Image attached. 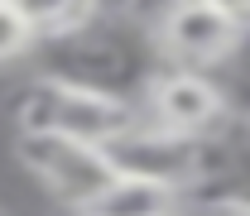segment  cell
Listing matches in <instances>:
<instances>
[{"instance_id": "6da1fadb", "label": "cell", "mask_w": 250, "mask_h": 216, "mask_svg": "<svg viewBox=\"0 0 250 216\" xmlns=\"http://www.w3.org/2000/svg\"><path fill=\"white\" fill-rule=\"evenodd\" d=\"M34 43H43V62H39L43 77H62V82L121 96V101H135L145 92V82L164 67L154 29L135 20L130 10H96L77 29L34 39Z\"/></svg>"}, {"instance_id": "7a4b0ae2", "label": "cell", "mask_w": 250, "mask_h": 216, "mask_svg": "<svg viewBox=\"0 0 250 216\" xmlns=\"http://www.w3.org/2000/svg\"><path fill=\"white\" fill-rule=\"evenodd\" d=\"M15 120L20 130H48V135H77V139H111L116 130L135 120V101L121 96L92 92V87H77V82H62V77H34L20 106H15Z\"/></svg>"}, {"instance_id": "3957f363", "label": "cell", "mask_w": 250, "mask_h": 216, "mask_svg": "<svg viewBox=\"0 0 250 216\" xmlns=\"http://www.w3.org/2000/svg\"><path fill=\"white\" fill-rule=\"evenodd\" d=\"M10 149H15V158L43 183V192H48L53 202H62V207H72V212H87L96 202V192L116 178L106 149L92 144V139H77V135L20 130Z\"/></svg>"}, {"instance_id": "277c9868", "label": "cell", "mask_w": 250, "mask_h": 216, "mask_svg": "<svg viewBox=\"0 0 250 216\" xmlns=\"http://www.w3.org/2000/svg\"><path fill=\"white\" fill-rule=\"evenodd\" d=\"M101 149L111 158V168L125 178H145V183L173 187L183 197L188 187L202 178L207 163V135H183V130H164V125L145 120L135 111V120L116 130L111 139H101Z\"/></svg>"}, {"instance_id": "5b68a950", "label": "cell", "mask_w": 250, "mask_h": 216, "mask_svg": "<svg viewBox=\"0 0 250 216\" xmlns=\"http://www.w3.org/2000/svg\"><path fill=\"white\" fill-rule=\"evenodd\" d=\"M145 120L164 125V130H183V135H212L217 125H226V101L221 87L207 67H159L154 77L145 82L140 106Z\"/></svg>"}, {"instance_id": "8992f818", "label": "cell", "mask_w": 250, "mask_h": 216, "mask_svg": "<svg viewBox=\"0 0 250 216\" xmlns=\"http://www.w3.org/2000/svg\"><path fill=\"white\" fill-rule=\"evenodd\" d=\"M149 29L164 62H178V67H217L241 39V24H231L202 0H173Z\"/></svg>"}, {"instance_id": "52a82bcc", "label": "cell", "mask_w": 250, "mask_h": 216, "mask_svg": "<svg viewBox=\"0 0 250 216\" xmlns=\"http://www.w3.org/2000/svg\"><path fill=\"white\" fill-rule=\"evenodd\" d=\"M178 202L183 197L173 187H159V183H145V178L116 173L111 183L96 192V202L87 207V216H173Z\"/></svg>"}, {"instance_id": "ba28073f", "label": "cell", "mask_w": 250, "mask_h": 216, "mask_svg": "<svg viewBox=\"0 0 250 216\" xmlns=\"http://www.w3.org/2000/svg\"><path fill=\"white\" fill-rule=\"evenodd\" d=\"M10 5L24 15V24L34 29V39H53V34L77 29L82 20L96 15V0H10Z\"/></svg>"}, {"instance_id": "9c48e42d", "label": "cell", "mask_w": 250, "mask_h": 216, "mask_svg": "<svg viewBox=\"0 0 250 216\" xmlns=\"http://www.w3.org/2000/svg\"><path fill=\"white\" fill-rule=\"evenodd\" d=\"M29 48H34V29L24 24V15H20L10 0H0V62L24 58Z\"/></svg>"}, {"instance_id": "30bf717a", "label": "cell", "mask_w": 250, "mask_h": 216, "mask_svg": "<svg viewBox=\"0 0 250 216\" xmlns=\"http://www.w3.org/2000/svg\"><path fill=\"white\" fill-rule=\"evenodd\" d=\"M202 5H212L217 15H226V20H231V24H241V29L250 24V0H202Z\"/></svg>"}, {"instance_id": "8fae6325", "label": "cell", "mask_w": 250, "mask_h": 216, "mask_svg": "<svg viewBox=\"0 0 250 216\" xmlns=\"http://www.w3.org/2000/svg\"><path fill=\"white\" fill-rule=\"evenodd\" d=\"M168 5H173V0H130V15H135V20H145V24H154Z\"/></svg>"}, {"instance_id": "7c38bea8", "label": "cell", "mask_w": 250, "mask_h": 216, "mask_svg": "<svg viewBox=\"0 0 250 216\" xmlns=\"http://www.w3.org/2000/svg\"><path fill=\"white\" fill-rule=\"evenodd\" d=\"M221 207H226L231 216H250V202H221Z\"/></svg>"}, {"instance_id": "4fadbf2b", "label": "cell", "mask_w": 250, "mask_h": 216, "mask_svg": "<svg viewBox=\"0 0 250 216\" xmlns=\"http://www.w3.org/2000/svg\"><path fill=\"white\" fill-rule=\"evenodd\" d=\"M96 10H130V0H96Z\"/></svg>"}, {"instance_id": "5bb4252c", "label": "cell", "mask_w": 250, "mask_h": 216, "mask_svg": "<svg viewBox=\"0 0 250 216\" xmlns=\"http://www.w3.org/2000/svg\"><path fill=\"white\" fill-rule=\"evenodd\" d=\"M77 216H87V212H77Z\"/></svg>"}, {"instance_id": "9a60e30c", "label": "cell", "mask_w": 250, "mask_h": 216, "mask_svg": "<svg viewBox=\"0 0 250 216\" xmlns=\"http://www.w3.org/2000/svg\"><path fill=\"white\" fill-rule=\"evenodd\" d=\"M173 216H178V212H173Z\"/></svg>"}, {"instance_id": "2e32d148", "label": "cell", "mask_w": 250, "mask_h": 216, "mask_svg": "<svg viewBox=\"0 0 250 216\" xmlns=\"http://www.w3.org/2000/svg\"><path fill=\"white\" fill-rule=\"evenodd\" d=\"M0 216H5V212H0Z\"/></svg>"}]
</instances>
